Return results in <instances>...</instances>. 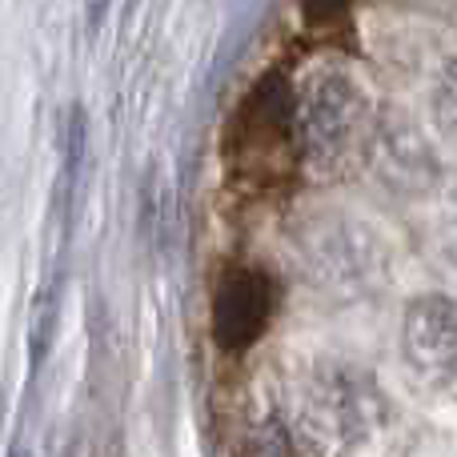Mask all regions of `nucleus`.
I'll return each instance as SVG.
<instances>
[{"mask_svg": "<svg viewBox=\"0 0 457 457\" xmlns=\"http://www.w3.org/2000/svg\"><path fill=\"white\" fill-rule=\"evenodd\" d=\"M277 297H281V289L265 269L228 273L213 301V341L225 353H241V349L257 345L277 313Z\"/></svg>", "mask_w": 457, "mask_h": 457, "instance_id": "nucleus-1", "label": "nucleus"}, {"mask_svg": "<svg viewBox=\"0 0 457 457\" xmlns=\"http://www.w3.org/2000/svg\"><path fill=\"white\" fill-rule=\"evenodd\" d=\"M293 120H297L293 85L281 72L261 77L237 112V149L245 161H257V173H265L269 157L293 141Z\"/></svg>", "mask_w": 457, "mask_h": 457, "instance_id": "nucleus-2", "label": "nucleus"}, {"mask_svg": "<svg viewBox=\"0 0 457 457\" xmlns=\"http://www.w3.org/2000/svg\"><path fill=\"white\" fill-rule=\"evenodd\" d=\"M405 353L418 370L453 373L457 365V309L450 297H418L405 309Z\"/></svg>", "mask_w": 457, "mask_h": 457, "instance_id": "nucleus-3", "label": "nucleus"}, {"mask_svg": "<svg viewBox=\"0 0 457 457\" xmlns=\"http://www.w3.org/2000/svg\"><path fill=\"white\" fill-rule=\"evenodd\" d=\"M345 8H349V0H301V12H305L309 24H329Z\"/></svg>", "mask_w": 457, "mask_h": 457, "instance_id": "nucleus-4", "label": "nucleus"}]
</instances>
